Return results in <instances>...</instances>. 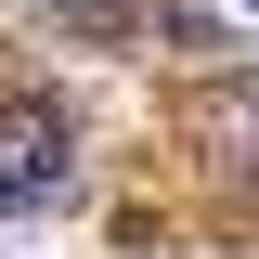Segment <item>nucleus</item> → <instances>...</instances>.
<instances>
[{
    "label": "nucleus",
    "mask_w": 259,
    "mask_h": 259,
    "mask_svg": "<svg viewBox=\"0 0 259 259\" xmlns=\"http://www.w3.org/2000/svg\"><path fill=\"white\" fill-rule=\"evenodd\" d=\"M233 13H259V0H233Z\"/></svg>",
    "instance_id": "nucleus-3"
},
{
    "label": "nucleus",
    "mask_w": 259,
    "mask_h": 259,
    "mask_svg": "<svg viewBox=\"0 0 259 259\" xmlns=\"http://www.w3.org/2000/svg\"><path fill=\"white\" fill-rule=\"evenodd\" d=\"M39 13H65V26H130V0H39Z\"/></svg>",
    "instance_id": "nucleus-2"
},
{
    "label": "nucleus",
    "mask_w": 259,
    "mask_h": 259,
    "mask_svg": "<svg viewBox=\"0 0 259 259\" xmlns=\"http://www.w3.org/2000/svg\"><path fill=\"white\" fill-rule=\"evenodd\" d=\"M65 168H78V130H65V104L13 91V104H0V207H13V221H39V207L65 194Z\"/></svg>",
    "instance_id": "nucleus-1"
}]
</instances>
